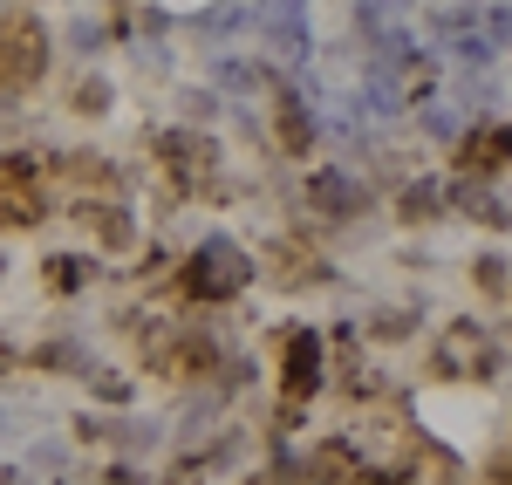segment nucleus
Wrapping results in <instances>:
<instances>
[{
	"mask_svg": "<svg viewBox=\"0 0 512 485\" xmlns=\"http://www.w3.org/2000/svg\"><path fill=\"white\" fill-rule=\"evenodd\" d=\"M253 274V260H239V246L226 240H212L205 253H198V267H192V294H205V301H219V294H233L239 281Z\"/></svg>",
	"mask_w": 512,
	"mask_h": 485,
	"instance_id": "nucleus-1",
	"label": "nucleus"
},
{
	"mask_svg": "<svg viewBox=\"0 0 512 485\" xmlns=\"http://www.w3.org/2000/svg\"><path fill=\"white\" fill-rule=\"evenodd\" d=\"M41 62H48L41 28H7V35H0V82H7V89H28V82L41 76Z\"/></svg>",
	"mask_w": 512,
	"mask_h": 485,
	"instance_id": "nucleus-2",
	"label": "nucleus"
},
{
	"mask_svg": "<svg viewBox=\"0 0 512 485\" xmlns=\"http://www.w3.org/2000/svg\"><path fill=\"white\" fill-rule=\"evenodd\" d=\"M315 383H321L315 335H294V342H287V390H315Z\"/></svg>",
	"mask_w": 512,
	"mask_h": 485,
	"instance_id": "nucleus-3",
	"label": "nucleus"
},
{
	"mask_svg": "<svg viewBox=\"0 0 512 485\" xmlns=\"http://www.w3.org/2000/svg\"><path fill=\"white\" fill-rule=\"evenodd\" d=\"M315 199H328V212H349L355 185H349V178H342V171H321V178H315Z\"/></svg>",
	"mask_w": 512,
	"mask_h": 485,
	"instance_id": "nucleus-4",
	"label": "nucleus"
},
{
	"mask_svg": "<svg viewBox=\"0 0 512 485\" xmlns=\"http://www.w3.org/2000/svg\"><path fill=\"white\" fill-rule=\"evenodd\" d=\"M437 205V185H410V199H403V212H431Z\"/></svg>",
	"mask_w": 512,
	"mask_h": 485,
	"instance_id": "nucleus-5",
	"label": "nucleus"
}]
</instances>
